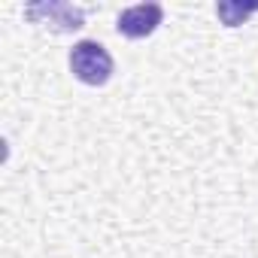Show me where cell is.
<instances>
[{
  "label": "cell",
  "instance_id": "1",
  "mask_svg": "<svg viewBox=\"0 0 258 258\" xmlns=\"http://www.w3.org/2000/svg\"><path fill=\"white\" fill-rule=\"evenodd\" d=\"M112 55L97 43V40H79L73 49H70V73L85 82V85H106L112 79Z\"/></svg>",
  "mask_w": 258,
  "mask_h": 258
},
{
  "label": "cell",
  "instance_id": "2",
  "mask_svg": "<svg viewBox=\"0 0 258 258\" xmlns=\"http://www.w3.org/2000/svg\"><path fill=\"white\" fill-rule=\"evenodd\" d=\"M164 19V7L161 4H137L118 13L115 19V31L127 40H143L149 34H155V28Z\"/></svg>",
  "mask_w": 258,
  "mask_h": 258
},
{
  "label": "cell",
  "instance_id": "3",
  "mask_svg": "<svg viewBox=\"0 0 258 258\" xmlns=\"http://www.w3.org/2000/svg\"><path fill=\"white\" fill-rule=\"evenodd\" d=\"M25 16L34 22L46 19L55 25V31H76L85 25V10L70 7V4H37V7H28Z\"/></svg>",
  "mask_w": 258,
  "mask_h": 258
},
{
  "label": "cell",
  "instance_id": "4",
  "mask_svg": "<svg viewBox=\"0 0 258 258\" xmlns=\"http://www.w3.org/2000/svg\"><path fill=\"white\" fill-rule=\"evenodd\" d=\"M252 13H258V4H252V7H243V4H219V7H216V16H219L228 28L243 25Z\"/></svg>",
  "mask_w": 258,
  "mask_h": 258
}]
</instances>
